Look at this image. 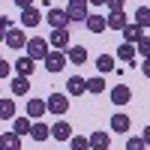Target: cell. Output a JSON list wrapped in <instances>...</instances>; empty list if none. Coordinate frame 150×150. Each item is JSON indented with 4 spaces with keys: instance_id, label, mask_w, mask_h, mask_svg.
<instances>
[{
    "instance_id": "1",
    "label": "cell",
    "mask_w": 150,
    "mask_h": 150,
    "mask_svg": "<svg viewBox=\"0 0 150 150\" xmlns=\"http://www.w3.org/2000/svg\"><path fill=\"white\" fill-rule=\"evenodd\" d=\"M24 51H27L30 60H45V54L51 51V45H48V39H42V36H33V39L24 42Z\"/></svg>"
},
{
    "instance_id": "14",
    "label": "cell",
    "mask_w": 150,
    "mask_h": 150,
    "mask_svg": "<svg viewBox=\"0 0 150 150\" xmlns=\"http://www.w3.org/2000/svg\"><path fill=\"white\" fill-rule=\"evenodd\" d=\"M0 150H21V135H15V132H3L0 135Z\"/></svg>"
},
{
    "instance_id": "37",
    "label": "cell",
    "mask_w": 150,
    "mask_h": 150,
    "mask_svg": "<svg viewBox=\"0 0 150 150\" xmlns=\"http://www.w3.org/2000/svg\"><path fill=\"white\" fill-rule=\"evenodd\" d=\"M69 3H78V6H87V0H69Z\"/></svg>"
},
{
    "instance_id": "6",
    "label": "cell",
    "mask_w": 150,
    "mask_h": 150,
    "mask_svg": "<svg viewBox=\"0 0 150 150\" xmlns=\"http://www.w3.org/2000/svg\"><path fill=\"white\" fill-rule=\"evenodd\" d=\"M3 42H6V48H15V51H21L24 42H27V36H24V30H18V27H9L6 36H3Z\"/></svg>"
},
{
    "instance_id": "24",
    "label": "cell",
    "mask_w": 150,
    "mask_h": 150,
    "mask_svg": "<svg viewBox=\"0 0 150 150\" xmlns=\"http://www.w3.org/2000/svg\"><path fill=\"white\" fill-rule=\"evenodd\" d=\"M30 117H12V132H15V135H21V138H24V135H27L30 132Z\"/></svg>"
},
{
    "instance_id": "8",
    "label": "cell",
    "mask_w": 150,
    "mask_h": 150,
    "mask_svg": "<svg viewBox=\"0 0 150 150\" xmlns=\"http://www.w3.org/2000/svg\"><path fill=\"white\" fill-rule=\"evenodd\" d=\"M21 24H24V27H36V24H42V12L36 9V6L21 9Z\"/></svg>"
},
{
    "instance_id": "23",
    "label": "cell",
    "mask_w": 150,
    "mask_h": 150,
    "mask_svg": "<svg viewBox=\"0 0 150 150\" xmlns=\"http://www.w3.org/2000/svg\"><path fill=\"white\" fill-rule=\"evenodd\" d=\"M120 33H123V42H132V45H135V39L144 33V27H138V24H123Z\"/></svg>"
},
{
    "instance_id": "36",
    "label": "cell",
    "mask_w": 150,
    "mask_h": 150,
    "mask_svg": "<svg viewBox=\"0 0 150 150\" xmlns=\"http://www.w3.org/2000/svg\"><path fill=\"white\" fill-rule=\"evenodd\" d=\"M87 3H93V6H102V3H105V0H87Z\"/></svg>"
},
{
    "instance_id": "17",
    "label": "cell",
    "mask_w": 150,
    "mask_h": 150,
    "mask_svg": "<svg viewBox=\"0 0 150 150\" xmlns=\"http://www.w3.org/2000/svg\"><path fill=\"white\" fill-rule=\"evenodd\" d=\"M12 93L15 96H27L30 93V78L27 75H15V78H12Z\"/></svg>"
},
{
    "instance_id": "5",
    "label": "cell",
    "mask_w": 150,
    "mask_h": 150,
    "mask_svg": "<svg viewBox=\"0 0 150 150\" xmlns=\"http://www.w3.org/2000/svg\"><path fill=\"white\" fill-rule=\"evenodd\" d=\"M48 129H51V138L54 141H69L72 138V126H69V120H54V126H48Z\"/></svg>"
},
{
    "instance_id": "29",
    "label": "cell",
    "mask_w": 150,
    "mask_h": 150,
    "mask_svg": "<svg viewBox=\"0 0 150 150\" xmlns=\"http://www.w3.org/2000/svg\"><path fill=\"white\" fill-rule=\"evenodd\" d=\"M69 150H90V141L84 135H72L69 138Z\"/></svg>"
},
{
    "instance_id": "25",
    "label": "cell",
    "mask_w": 150,
    "mask_h": 150,
    "mask_svg": "<svg viewBox=\"0 0 150 150\" xmlns=\"http://www.w3.org/2000/svg\"><path fill=\"white\" fill-rule=\"evenodd\" d=\"M123 24H126V15H123V12H111V15L105 18L108 30H123Z\"/></svg>"
},
{
    "instance_id": "4",
    "label": "cell",
    "mask_w": 150,
    "mask_h": 150,
    "mask_svg": "<svg viewBox=\"0 0 150 150\" xmlns=\"http://www.w3.org/2000/svg\"><path fill=\"white\" fill-rule=\"evenodd\" d=\"M48 45L57 48V51H66V48H69V27H54V30H51V39H48Z\"/></svg>"
},
{
    "instance_id": "10",
    "label": "cell",
    "mask_w": 150,
    "mask_h": 150,
    "mask_svg": "<svg viewBox=\"0 0 150 150\" xmlns=\"http://www.w3.org/2000/svg\"><path fill=\"white\" fill-rule=\"evenodd\" d=\"M129 99H132V90H129L126 84H117V87H111V102H114V105H126Z\"/></svg>"
},
{
    "instance_id": "31",
    "label": "cell",
    "mask_w": 150,
    "mask_h": 150,
    "mask_svg": "<svg viewBox=\"0 0 150 150\" xmlns=\"http://www.w3.org/2000/svg\"><path fill=\"white\" fill-rule=\"evenodd\" d=\"M135 42H138V54H141V57H147V51H150V36H147V30H144Z\"/></svg>"
},
{
    "instance_id": "35",
    "label": "cell",
    "mask_w": 150,
    "mask_h": 150,
    "mask_svg": "<svg viewBox=\"0 0 150 150\" xmlns=\"http://www.w3.org/2000/svg\"><path fill=\"white\" fill-rule=\"evenodd\" d=\"M12 3H15L18 9H27V6H33V0H12Z\"/></svg>"
},
{
    "instance_id": "12",
    "label": "cell",
    "mask_w": 150,
    "mask_h": 150,
    "mask_svg": "<svg viewBox=\"0 0 150 150\" xmlns=\"http://www.w3.org/2000/svg\"><path fill=\"white\" fill-rule=\"evenodd\" d=\"M66 60L69 63H75V66H81V63H87V48H81V45H72V48H66Z\"/></svg>"
},
{
    "instance_id": "22",
    "label": "cell",
    "mask_w": 150,
    "mask_h": 150,
    "mask_svg": "<svg viewBox=\"0 0 150 150\" xmlns=\"http://www.w3.org/2000/svg\"><path fill=\"white\" fill-rule=\"evenodd\" d=\"M90 12H87V6H78V3H69L66 6V18L69 21H84Z\"/></svg>"
},
{
    "instance_id": "18",
    "label": "cell",
    "mask_w": 150,
    "mask_h": 150,
    "mask_svg": "<svg viewBox=\"0 0 150 150\" xmlns=\"http://www.w3.org/2000/svg\"><path fill=\"white\" fill-rule=\"evenodd\" d=\"M84 27L90 30V33H105V30H108L102 15H87V18H84Z\"/></svg>"
},
{
    "instance_id": "20",
    "label": "cell",
    "mask_w": 150,
    "mask_h": 150,
    "mask_svg": "<svg viewBox=\"0 0 150 150\" xmlns=\"http://www.w3.org/2000/svg\"><path fill=\"white\" fill-rule=\"evenodd\" d=\"M102 90H105V78H102V75L84 78V93H102Z\"/></svg>"
},
{
    "instance_id": "38",
    "label": "cell",
    "mask_w": 150,
    "mask_h": 150,
    "mask_svg": "<svg viewBox=\"0 0 150 150\" xmlns=\"http://www.w3.org/2000/svg\"><path fill=\"white\" fill-rule=\"evenodd\" d=\"M3 36H6V30H3V27H0V42H3Z\"/></svg>"
},
{
    "instance_id": "28",
    "label": "cell",
    "mask_w": 150,
    "mask_h": 150,
    "mask_svg": "<svg viewBox=\"0 0 150 150\" xmlns=\"http://www.w3.org/2000/svg\"><path fill=\"white\" fill-rule=\"evenodd\" d=\"M135 24L147 30V24H150V6H138V12H135Z\"/></svg>"
},
{
    "instance_id": "21",
    "label": "cell",
    "mask_w": 150,
    "mask_h": 150,
    "mask_svg": "<svg viewBox=\"0 0 150 150\" xmlns=\"http://www.w3.org/2000/svg\"><path fill=\"white\" fill-rule=\"evenodd\" d=\"M66 93H69V96H81V93H84V78H81V75H69Z\"/></svg>"
},
{
    "instance_id": "19",
    "label": "cell",
    "mask_w": 150,
    "mask_h": 150,
    "mask_svg": "<svg viewBox=\"0 0 150 150\" xmlns=\"http://www.w3.org/2000/svg\"><path fill=\"white\" fill-rule=\"evenodd\" d=\"M15 117V99L0 96V120H12Z\"/></svg>"
},
{
    "instance_id": "13",
    "label": "cell",
    "mask_w": 150,
    "mask_h": 150,
    "mask_svg": "<svg viewBox=\"0 0 150 150\" xmlns=\"http://www.w3.org/2000/svg\"><path fill=\"white\" fill-rule=\"evenodd\" d=\"M42 114H45V99H27V117L30 120H42Z\"/></svg>"
},
{
    "instance_id": "39",
    "label": "cell",
    "mask_w": 150,
    "mask_h": 150,
    "mask_svg": "<svg viewBox=\"0 0 150 150\" xmlns=\"http://www.w3.org/2000/svg\"><path fill=\"white\" fill-rule=\"evenodd\" d=\"M0 60H3V57H0Z\"/></svg>"
},
{
    "instance_id": "16",
    "label": "cell",
    "mask_w": 150,
    "mask_h": 150,
    "mask_svg": "<svg viewBox=\"0 0 150 150\" xmlns=\"http://www.w3.org/2000/svg\"><path fill=\"white\" fill-rule=\"evenodd\" d=\"M87 141H90V150H108L111 147V135L108 132H93Z\"/></svg>"
},
{
    "instance_id": "30",
    "label": "cell",
    "mask_w": 150,
    "mask_h": 150,
    "mask_svg": "<svg viewBox=\"0 0 150 150\" xmlns=\"http://www.w3.org/2000/svg\"><path fill=\"white\" fill-rule=\"evenodd\" d=\"M126 150H147V138H144V135H141V138L132 135V138L126 141Z\"/></svg>"
},
{
    "instance_id": "26",
    "label": "cell",
    "mask_w": 150,
    "mask_h": 150,
    "mask_svg": "<svg viewBox=\"0 0 150 150\" xmlns=\"http://www.w3.org/2000/svg\"><path fill=\"white\" fill-rule=\"evenodd\" d=\"M129 123H132V120H129L126 114H114V117H111V129L123 135V132H129Z\"/></svg>"
},
{
    "instance_id": "34",
    "label": "cell",
    "mask_w": 150,
    "mask_h": 150,
    "mask_svg": "<svg viewBox=\"0 0 150 150\" xmlns=\"http://www.w3.org/2000/svg\"><path fill=\"white\" fill-rule=\"evenodd\" d=\"M9 72H12V66L6 63V60H0V78H6V75H9Z\"/></svg>"
},
{
    "instance_id": "27",
    "label": "cell",
    "mask_w": 150,
    "mask_h": 150,
    "mask_svg": "<svg viewBox=\"0 0 150 150\" xmlns=\"http://www.w3.org/2000/svg\"><path fill=\"white\" fill-rule=\"evenodd\" d=\"M96 69L102 72V75L105 72H114V57H111V54H99L96 57Z\"/></svg>"
},
{
    "instance_id": "15",
    "label": "cell",
    "mask_w": 150,
    "mask_h": 150,
    "mask_svg": "<svg viewBox=\"0 0 150 150\" xmlns=\"http://www.w3.org/2000/svg\"><path fill=\"white\" fill-rule=\"evenodd\" d=\"M33 66H36V60H30L27 54H21V57L15 60V63H12V69H15L18 75H27V78L33 75Z\"/></svg>"
},
{
    "instance_id": "33",
    "label": "cell",
    "mask_w": 150,
    "mask_h": 150,
    "mask_svg": "<svg viewBox=\"0 0 150 150\" xmlns=\"http://www.w3.org/2000/svg\"><path fill=\"white\" fill-rule=\"evenodd\" d=\"M0 27H3V30H9V27H15V21H12L9 15H0Z\"/></svg>"
},
{
    "instance_id": "3",
    "label": "cell",
    "mask_w": 150,
    "mask_h": 150,
    "mask_svg": "<svg viewBox=\"0 0 150 150\" xmlns=\"http://www.w3.org/2000/svg\"><path fill=\"white\" fill-rule=\"evenodd\" d=\"M42 63H45V72H51V75H54V72H63V69H66V54L57 51V48H51V51L45 54Z\"/></svg>"
},
{
    "instance_id": "2",
    "label": "cell",
    "mask_w": 150,
    "mask_h": 150,
    "mask_svg": "<svg viewBox=\"0 0 150 150\" xmlns=\"http://www.w3.org/2000/svg\"><path fill=\"white\" fill-rule=\"evenodd\" d=\"M45 111H51V114L57 117H66V111H69V96L66 93H51L45 99Z\"/></svg>"
},
{
    "instance_id": "11",
    "label": "cell",
    "mask_w": 150,
    "mask_h": 150,
    "mask_svg": "<svg viewBox=\"0 0 150 150\" xmlns=\"http://www.w3.org/2000/svg\"><path fill=\"white\" fill-rule=\"evenodd\" d=\"M117 57L123 60V63H129V66H138V60H135V45H132V42L117 45Z\"/></svg>"
},
{
    "instance_id": "9",
    "label": "cell",
    "mask_w": 150,
    "mask_h": 150,
    "mask_svg": "<svg viewBox=\"0 0 150 150\" xmlns=\"http://www.w3.org/2000/svg\"><path fill=\"white\" fill-rule=\"evenodd\" d=\"M27 135H30L33 141H39V144H42L45 138H51V129H48L42 120H33V123H30V132H27Z\"/></svg>"
},
{
    "instance_id": "7",
    "label": "cell",
    "mask_w": 150,
    "mask_h": 150,
    "mask_svg": "<svg viewBox=\"0 0 150 150\" xmlns=\"http://www.w3.org/2000/svg\"><path fill=\"white\" fill-rule=\"evenodd\" d=\"M45 24H51V30H54V27H66V24H69V18H66V9H57V6H51V9H48V15H45Z\"/></svg>"
},
{
    "instance_id": "32",
    "label": "cell",
    "mask_w": 150,
    "mask_h": 150,
    "mask_svg": "<svg viewBox=\"0 0 150 150\" xmlns=\"http://www.w3.org/2000/svg\"><path fill=\"white\" fill-rule=\"evenodd\" d=\"M111 12H123V0H105Z\"/></svg>"
}]
</instances>
